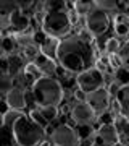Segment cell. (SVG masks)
Returning <instances> with one entry per match:
<instances>
[{
    "instance_id": "obj_7",
    "label": "cell",
    "mask_w": 129,
    "mask_h": 146,
    "mask_svg": "<svg viewBox=\"0 0 129 146\" xmlns=\"http://www.w3.org/2000/svg\"><path fill=\"white\" fill-rule=\"evenodd\" d=\"M69 122L73 125H92L97 127V114L86 101H73L69 107Z\"/></svg>"
},
{
    "instance_id": "obj_13",
    "label": "cell",
    "mask_w": 129,
    "mask_h": 146,
    "mask_svg": "<svg viewBox=\"0 0 129 146\" xmlns=\"http://www.w3.org/2000/svg\"><path fill=\"white\" fill-rule=\"evenodd\" d=\"M60 42L62 39H57V37H48L44 41V44L41 46V54L47 58H52V60H58V50H60Z\"/></svg>"
},
{
    "instance_id": "obj_22",
    "label": "cell",
    "mask_w": 129,
    "mask_h": 146,
    "mask_svg": "<svg viewBox=\"0 0 129 146\" xmlns=\"http://www.w3.org/2000/svg\"><path fill=\"white\" fill-rule=\"evenodd\" d=\"M123 88V83L119 81V80H111L110 83H107V91H108V94L111 96V98H116L119 93V89Z\"/></svg>"
},
{
    "instance_id": "obj_21",
    "label": "cell",
    "mask_w": 129,
    "mask_h": 146,
    "mask_svg": "<svg viewBox=\"0 0 129 146\" xmlns=\"http://www.w3.org/2000/svg\"><path fill=\"white\" fill-rule=\"evenodd\" d=\"M24 73H28L29 76H32V78L36 80H41L44 75H42V72H41V68L36 65V62H29V63H26L24 65Z\"/></svg>"
},
{
    "instance_id": "obj_19",
    "label": "cell",
    "mask_w": 129,
    "mask_h": 146,
    "mask_svg": "<svg viewBox=\"0 0 129 146\" xmlns=\"http://www.w3.org/2000/svg\"><path fill=\"white\" fill-rule=\"evenodd\" d=\"M121 62V67L123 68H129V39L123 41V46L119 49V52L116 54Z\"/></svg>"
},
{
    "instance_id": "obj_23",
    "label": "cell",
    "mask_w": 129,
    "mask_h": 146,
    "mask_svg": "<svg viewBox=\"0 0 129 146\" xmlns=\"http://www.w3.org/2000/svg\"><path fill=\"white\" fill-rule=\"evenodd\" d=\"M10 106H8V102H7V101L5 99H2V109H0V114H2V115H5L7 114V112H10Z\"/></svg>"
},
{
    "instance_id": "obj_3",
    "label": "cell",
    "mask_w": 129,
    "mask_h": 146,
    "mask_svg": "<svg viewBox=\"0 0 129 146\" xmlns=\"http://www.w3.org/2000/svg\"><path fill=\"white\" fill-rule=\"evenodd\" d=\"M11 133L16 146H41L44 141H47V130L37 125L28 112L13 123Z\"/></svg>"
},
{
    "instance_id": "obj_11",
    "label": "cell",
    "mask_w": 129,
    "mask_h": 146,
    "mask_svg": "<svg viewBox=\"0 0 129 146\" xmlns=\"http://www.w3.org/2000/svg\"><path fill=\"white\" fill-rule=\"evenodd\" d=\"M34 62H36L37 67L41 68V72L44 76H55L57 78V72H58V68H60L58 60H52V58H47L42 54H39V57Z\"/></svg>"
},
{
    "instance_id": "obj_9",
    "label": "cell",
    "mask_w": 129,
    "mask_h": 146,
    "mask_svg": "<svg viewBox=\"0 0 129 146\" xmlns=\"http://www.w3.org/2000/svg\"><path fill=\"white\" fill-rule=\"evenodd\" d=\"M111 99H113V98L108 94L107 86L98 88L97 91H92V93H89L87 96H86V102L94 109V112L97 114V117L98 115L107 114V112H110Z\"/></svg>"
},
{
    "instance_id": "obj_14",
    "label": "cell",
    "mask_w": 129,
    "mask_h": 146,
    "mask_svg": "<svg viewBox=\"0 0 129 146\" xmlns=\"http://www.w3.org/2000/svg\"><path fill=\"white\" fill-rule=\"evenodd\" d=\"M69 10H73L79 18H86L90 11L95 8L94 0H77V2H69Z\"/></svg>"
},
{
    "instance_id": "obj_10",
    "label": "cell",
    "mask_w": 129,
    "mask_h": 146,
    "mask_svg": "<svg viewBox=\"0 0 129 146\" xmlns=\"http://www.w3.org/2000/svg\"><path fill=\"white\" fill-rule=\"evenodd\" d=\"M2 99H5L8 102V106H10V109L13 110H18V112H23V114H26L29 110L28 91L20 88V86H13L8 93L2 96Z\"/></svg>"
},
{
    "instance_id": "obj_1",
    "label": "cell",
    "mask_w": 129,
    "mask_h": 146,
    "mask_svg": "<svg viewBox=\"0 0 129 146\" xmlns=\"http://www.w3.org/2000/svg\"><path fill=\"white\" fill-rule=\"evenodd\" d=\"M98 57L100 54L94 44V37L89 36L86 29L73 33L60 42L58 63L71 75H79L92 68Z\"/></svg>"
},
{
    "instance_id": "obj_4",
    "label": "cell",
    "mask_w": 129,
    "mask_h": 146,
    "mask_svg": "<svg viewBox=\"0 0 129 146\" xmlns=\"http://www.w3.org/2000/svg\"><path fill=\"white\" fill-rule=\"evenodd\" d=\"M41 31H44L48 37L65 39L74 33V25L71 21L69 10H58V11H47Z\"/></svg>"
},
{
    "instance_id": "obj_20",
    "label": "cell",
    "mask_w": 129,
    "mask_h": 146,
    "mask_svg": "<svg viewBox=\"0 0 129 146\" xmlns=\"http://www.w3.org/2000/svg\"><path fill=\"white\" fill-rule=\"evenodd\" d=\"M42 114H44V117H45L48 122H55V120L62 115V112H60V107H41Z\"/></svg>"
},
{
    "instance_id": "obj_12",
    "label": "cell",
    "mask_w": 129,
    "mask_h": 146,
    "mask_svg": "<svg viewBox=\"0 0 129 146\" xmlns=\"http://www.w3.org/2000/svg\"><path fill=\"white\" fill-rule=\"evenodd\" d=\"M113 123L119 136V146H129V117L118 115L115 117Z\"/></svg>"
},
{
    "instance_id": "obj_18",
    "label": "cell",
    "mask_w": 129,
    "mask_h": 146,
    "mask_svg": "<svg viewBox=\"0 0 129 146\" xmlns=\"http://www.w3.org/2000/svg\"><path fill=\"white\" fill-rule=\"evenodd\" d=\"M21 115H23V112H18V110L11 109L10 112H7L5 115H2V127H3V128H11L13 123L20 119Z\"/></svg>"
},
{
    "instance_id": "obj_15",
    "label": "cell",
    "mask_w": 129,
    "mask_h": 146,
    "mask_svg": "<svg viewBox=\"0 0 129 146\" xmlns=\"http://www.w3.org/2000/svg\"><path fill=\"white\" fill-rule=\"evenodd\" d=\"M95 2V8L110 16L118 15L121 11V2L118 0H94Z\"/></svg>"
},
{
    "instance_id": "obj_8",
    "label": "cell",
    "mask_w": 129,
    "mask_h": 146,
    "mask_svg": "<svg viewBox=\"0 0 129 146\" xmlns=\"http://www.w3.org/2000/svg\"><path fill=\"white\" fill-rule=\"evenodd\" d=\"M76 83H77V88L81 89V91H84L86 94L92 93V91H97L98 88L107 86L105 75L100 73L95 67L76 75Z\"/></svg>"
},
{
    "instance_id": "obj_2",
    "label": "cell",
    "mask_w": 129,
    "mask_h": 146,
    "mask_svg": "<svg viewBox=\"0 0 129 146\" xmlns=\"http://www.w3.org/2000/svg\"><path fill=\"white\" fill-rule=\"evenodd\" d=\"M32 99L37 107H60L66 99V91L62 81L55 76H42L31 89Z\"/></svg>"
},
{
    "instance_id": "obj_16",
    "label": "cell",
    "mask_w": 129,
    "mask_h": 146,
    "mask_svg": "<svg viewBox=\"0 0 129 146\" xmlns=\"http://www.w3.org/2000/svg\"><path fill=\"white\" fill-rule=\"evenodd\" d=\"M28 115H29V117H31V119L34 120V122H36V123H37L39 127H42L44 130H48V128L52 127V123L45 119V117H44V114H42L41 107H37V106L28 110Z\"/></svg>"
},
{
    "instance_id": "obj_5",
    "label": "cell",
    "mask_w": 129,
    "mask_h": 146,
    "mask_svg": "<svg viewBox=\"0 0 129 146\" xmlns=\"http://www.w3.org/2000/svg\"><path fill=\"white\" fill-rule=\"evenodd\" d=\"M47 140L52 146H79L81 136L71 122H62L47 130Z\"/></svg>"
},
{
    "instance_id": "obj_6",
    "label": "cell",
    "mask_w": 129,
    "mask_h": 146,
    "mask_svg": "<svg viewBox=\"0 0 129 146\" xmlns=\"http://www.w3.org/2000/svg\"><path fill=\"white\" fill-rule=\"evenodd\" d=\"M84 29L90 37H102L107 36L111 29V16L103 11L94 8L86 18H84Z\"/></svg>"
},
{
    "instance_id": "obj_17",
    "label": "cell",
    "mask_w": 129,
    "mask_h": 146,
    "mask_svg": "<svg viewBox=\"0 0 129 146\" xmlns=\"http://www.w3.org/2000/svg\"><path fill=\"white\" fill-rule=\"evenodd\" d=\"M123 46V41L118 39L116 36H110L105 42V54L107 55H116L119 52V49Z\"/></svg>"
}]
</instances>
